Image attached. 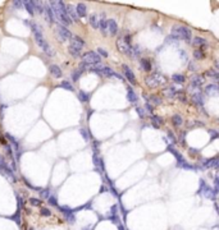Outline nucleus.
Returning <instances> with one entry per match:
<instances>
[{
  "mask_svg": "<svg viewBox=\"0 0 219 230\" xmlns=\"http://www.w3.org/2000/svg\"><path fill=\"white\" fill-rule=\"evenodd\" d=\"M31 28H32L33 35H35V41H36V44L41 47V50L44 51L46 55L54 56V55H55V51L53 50V47H51V46L45 41L44 35H42L41 27H40L39 25H36V23H32V25H31Z\"/></svg>",
  "mask_w": 219,
  "mask_h": 230,
  "instance_id": "1",
  "label": "nucleus"
},
{
  "mask_svg": "<svg viewBox=\"0 0 219 230\" xmlns=\"http://www.w3.org/2000/svg\"><path fill=\"white\" fill-rule=\"evenodd\" d=\"M172 36L176 37L177 40H183L186 42H191L192 40V32L186 26H173Z\"/></svg>",
  "mask_w": 219,
  "mask_h": 230,
  "instance_id": "2",
  "label": "nucleus"
},
{
  "mask_svg": "<svg viewBox=\"0 0 219 230\" xmlns=\"http://www.w3.org/2000/svg\"><path fill=\"white\" fill-rule=\"evenodd\" d=\"M165 82H166V78H165L163 74H160V73L150 74V75H147L146 78H145V83L149 86V87H151V88L159 87V86L164 84Z\"/></svg>",
  "mask_w": 219,
  "mask_h": 230,
  "instance_id": "3",
  "label": "nucleus"
},
{
  "mask_svg": "<svg viewBox=\"0 0 219 230\" xmlns=\"http://www.w3.org/2000/svg\"><path fill=\"white\" fill-rule=\"evenodd\" d=\"M82 56V61L86 63L88 65H95V64H100L101 63V58L98 55V52L95 51H87L85 54L81 55Z\"/></svg>",
  "mask_w": 219,
  "mask_h": 230,
  "instance_id": "4",
  "label": "nucleus"
},
{
  "mask_svg": "<svg viewBox=\"0 0 219 230\" xmlns=\"http://www.w3.org/2000/svg\"><path fill=\"white\" fill-rule=\"evenodd\" d=\"M130 36H124V37H121L119 40L117 41V47L119 49V51L121 52H123V54H126V55H128L130 56V54H131V44H130Z\"/></svg>",
  "mask_w": 219,
  "mask_h": 230,
  "instance_id": "5",
  "label": "nucleus"
},
{
  "mask_svg": "<svg viewBox=\"0 0 219 230\" xmlns=\"http://www.w3.org/2000/svg\"><path fill=\"white\" fill-rule=\"evenodd\" d=\"M56 36H58L59 41L64 42L67 40H69V38L72 37L73 35H72V32H70L67 27L62 26V25H58V27H56Z\"/></svg>",
  "mask_w": 219,
  "mask_h": 230,
  "instance_id": "6",
  "label": "nucleus"
},
{
  "mask_svg": "<svg viewBox=\"0 0 219 230\" xmlns=\"http://www.w3.org/2000/svg\"><path fill=\"white\" fill-rule=\"evenodd\" d=\"M122 68H123V73H124L126 79H127L131 84H136L137 81H136V75H135V73H133V70H132L127 64H124V65L122 66Z\"/></svg>",
  "mask_w": 219,
  "mask_h": 230,
  "instance_id": "7",
  "label": "nucleus"
},
{
  "mask_svg": "<svg viewBox=\"0 0 219 230\" xmlns=\"http://www.w3.org/2000/svg\"><path fill=\"white\" fill-rule=\"evenodd\" d=\"M99 28L101 30V33L104 36L108 35V19L105 13H101L99 16Z\"/></svg>",
  "mask_w": 219,
  "mask_h": 230,
  "instance_id": "8",
  "label": "nucleus"
},
{
  "mask_svg": "<svg viewBox=\"0 0 219 230\" xmlns=\"http://www.w3.org/2000/svg\"><path fill=\"white\" fill-rule=\"evenodd\" d=\"M204 82H205V78H204V75H201V74H194L191 78H190V84L194 86V87H197V88L201 87L204 84Z\"/></svg>",
  "mask_w": 219,
  "mask_h": 230,
  "instance_id": "9",
  "label": "nucleus"
},
{
  "mask_svg": "<svg viewBox=\"0 0 219 230\" xmlns=\"http://www.w3.org/2000/svg\"><path fill=\"white\" fill-rule=\"evenodd\" d=\"M65 12H67V14H68L69 19L72 21V23H73V22H80V18H78V16H77V13H76V9H74L73 5H70V4H67V5H65Z\"/></svg>",
  "mask_w": 219,
  "mask_h": 230,
  "instance_id": "10",
  "label": "nucleus"
},
{
  "mask_svg": "<svg viewBox=\"0 0 219 230\" xmlns=\"http://www.w3.org/2000/svg\"><path fill=\"white\" fill-rule=\"evenodd\" d=\"M74 9H76V13H77L78 18H83V17L87 16V7H86V4L78 3L77 5L74 7Z\"/></svg>",
  "mask_w": 219,
  "mask_h": 230,
  "instance_id": "11",
  "label": "nucleus"
},
{
  "mask_svg": "<svg viewBox=\"0 0 219 230\" xmlns=\"http://www.w3.org/2000/svg\"><path fill=\"white\" fill-rule=\"evenodd\" d=\"M118 32V25L114 19H108V33L112 36H116Z\"/></svg>",
  "mask_w": 219,
  "mask_h": 230,
  "instance_id": "12",
  "label": "nucleus"
},
{
  "mask_svg": "<svg viewBox=\"0 0 219 230\" xmlns=\"http://www.w3.org/2000/svg\"><path fill=\"white\" fill-rule=\"evenodd\" d=\"M49 72H50V74L53 75L54 78H60V77L63 75V72H62L60 66L56 65V64H51L49 66Z\"/></svg>",
  "mask_w": 219,
  "mask_h": 230,
  "instance_id": "13",
  "label": "nucleus"
},
{
  "mask_svg": "<svg viewBox=\"0 0 219 230\" xmlns=\"http://www.w3.org/2000/svg\"><path fill=\"white\" fill-rule=\"evenodd\" d=\"M92 161H94V165H95V170L99 171V172H101L104 170V164H103V160L98 156V153H95V155H94Z\"/></svg>",
  "mask_w": 219,
  "mask_h": 230,
  "instance_id": "14",
  "label": "nucleus"
},
{
  "mask_svg": "<svg viewBox=\"0 0 219 230\" xmlns=\"http://www.w3.org/2000/svg\"><path fill=\"white\" fill-rule=\"evenodd\" d=\"M127 100L131 104H137V101H139V97H137L132 87H127Z\"/></svg>",
  "mask_w": 219,
  "mask_h": 230,
  "instance_id": "15",
  "label": "nucleus"
},
{
  "mask_svg": "<svg viewBox=\"0 0 219 230\" xmlns=\"http://www.w3.org/2000/svg\"><path fill=\"white\" fill-rule=\"evenodd\" d=\"M218 165H219V162H218V159H217V157H214V159L205 160V161L202 162V166H204V167H208V169H212V167L217 169Z\"/></svg>",
  "mask_w": 219,
  "mask_h": 230,
  "instance_id": "16",
  "label": "nucleus"
},
{
  "mask_svg": "<svg viewBox=\"0 0 219 230\" xmlns=\"http://www.w3.org/2000/svg\"><path fill=\"white\" fill-rule=\"evenodd\" d=\"M70 38H72V40H70V41H72L70 44L74 45V46H77V47H80V49H82V47L85 46V44H86L83 38H82V37H80V36H77V35H76V36H72Z\"/></svg>",
  "mask_w": 219,
  "mask_h": 230,
  "instance_id": "17",
  "label": "nucleus"
},
{
  "mask_svg": "<svg viewBox=\"0 0 219 230\" xmlns=\"http://www.w3.org/2000/svg\"><path fill=\"white\" fill-rule=\"evenodd\" d=\"M205 93L208 96H215L218 93V87H217V83H210L205 87Z\"/></svg>",
  "mask_w": 219,
  "mask_h": 230,
  "instance_id": "18",
  "label": "nucleus"
},
{
  "mask_svg": "<svg viewBox=\"0 0 219 230\" xmlns=\"http://www.w3.org/2000/svg\"><path fill=\"white\" fill-rule=\"evenodd\" d=\"M192 44L195 46H197L199 49L200 47H204V46H208V41H206V38H204V37H199L196 36L194 38V41H192Z\"/></svg>",
  "mask_w": 219,
  "mask_h": 230,
  "instance_id": "19",
  "label": "nucleus"
},
{
  "mask_svg": "<svg viewBox=\"0 0 219 230\" xmlns=\"http://www.w3.org/2000/svg\"><path fill=\"white\" fill-rule=\"evenodd\" d=\"M44 13H45V16L47 18V22H49V23H54L55 22V17H54V14H53V12H51V9H50L49 5L44 7Z\"/></svg>",
  "mask_w": 219,
  "mask_h": 230,
  "instance_id": "20",
  "label": "nucleus"
},
{
  "mask_svg": "<svg viewBox=\"0 0 219 230\" xmlns=\"http://www.w3.org/2000/svg\"><path fill=\"white\" fill-rule=\"evenodd\" d=\"M151 124H153L154 128H160V125H163L164 122H163V118L161 116H158V115H153L151 116Z\"/></svg>",
  "mask_w": 219,
  "mask_h": 230,
  "instance_id": "21",
  "label": "nucleus"
},
{
  "mask_svg": "<svg viewBox=\"0 0 219 230\" xmlns=\"http://www.w3.org/2000/svg\"><path fill=\"white\" fill-rule=\"evenodd\" d=\"M88 22H90V25H91V27L94 28V30H99V16L98 14H91L88 18Z\"/></svg>",
  "mask_w": 219,
  "mask_h": 230,
  "instance_id": "22",
  "label": "nucleus"
},
{
  "mask_svg": "<svg viewBox=\"0 0 219 230\" xmlns=\"http://www.w3.org/2000/svg\"><path fill=\"white\" fill-rule=\"evenodd\" d=\"M81 50H82V49H80V47L74 46V45H72V44H70L69 47H68V52H69V54L72 55L73 58H78V56L82 55V54H81Z\"/></svg>",
  "mask_w": 219,
  "mask_h": 230,
  "instance_id": "23",
  "label": "nucleus"
},
{
  "mask_svg": "<svg viewBox=\"0 0 219 230\" xmlns=\"http://www.w3.org/2000/svg\"><path fill=\"white\" fill-rule=\"evenodd\" d=\"M191 100H192V102H194L195 105H196V106L202 108V105H204V100H202V96H201V93L192 95V96H191Z\"/></svg>",
  "mask_w": 219,
  "mask_h": 230,
  "instance_id": "24",
  "label": "nucleus"
},
{
  "mask_svg": "<svg viewBox=\"0 0 219 230\" xmlns=\"http://www.w3.org/2000/svg\"><path fill=\"white\" fill-rule=\"evenodd\" d=\"M113 73H114V70L110 68V66H104V65L100 66V75H104V77H112Z\"/></svg>",
  "mask_w": 219,
  "mask_h": 230,
  "instance_id": "25",
  "label": "nucleus"
},
{
  "mask_svg": "<svg viewBox=\"0 0 219 230\" xmlns=\"http://www.w3.org/2000/svg\"><path fill=\"white\" fill-rule=\"evenodd\" d=\"M7 138H8L9 141H10V143L13 145V147L16 148V151L18 152V157H20V155H21V147H20V143H18V141H17L14 137H12L10 134H7Z\"/></svg>",
  "mask_w": 219,
  "mask_h": 230,
  "instance_id": "26",
  "label": "nucleus"
},
{
  "mask_svg": "<svg viewBox=\"0 0 219 230\" xmlns=\"http://www.w3.org/2000/svg\"><path fill=\"white\" fill-rule=\"evenodd\" d=\"M140 66H141V69L145 70V72H150L151 68H153L149 59H141V60H140Z\"/></svg>",
  "mask_w": 219,
  "mask_h": 230,
  "instance_id": "27",
  "label": "nucleus"
},
{
  "mask_svg": "<svg viewBox=\"0 0 219 230\" xmlns=\"http://www.w3.org/2000/svg\"><path fill=\"white\" fill-rule=\"evenodd\" d=\"M172 81L174 83H178V84H182L186 82V77H184L183 74H179V73H176L172 75Z\"/></svg>",
  "mask_w": 219,
  "mask_h": 230,
  "instance_id": "28",
  "label": "nucleus"
},
{
  "mask_svg": "<svg viewBox=\"0 0 219 230\" xmlns=\"http://www.w3.org/2000/svg\"><path fill=\"white\" fill-rule=\"evenodd\" d=\"M146 102H149L150 105H154V106H156V105L161 104V99L158 97V96H155V95H151V96H147V101Z\"/></svg>",
  "mask_w": 219,
  "mask_h": 230,
  "instance_id": "29",
  "label": "nucleus"
},
{
  "mask_svg": "<svg viewBox=\"0 0 219 230\" xmlns=\"http://www.w3.org/2000/svg\"><path fill=\"white\" fill-rule=\"evenodd\" d=\"M22 5H25V9L28 12L30 16H33L35 14V9H33V4L30 0H26V1H22Z\"/></svg>",
  "mask_w": 219,
  "mask_h": 230,
  "instance_id": "30",
  "label": "nucleus"
},
{
  "mask_svg": "<svg viewBox=\"0 0 219 230\" xmlns=\"http://www.w3.org/2000/svg\"><path fill=\"white\" fill-rule=\"evenodd\" d=\"M170 120H172V123H173L174 127H181V125L183 124V119H182V116H181L179 114H174Z\"/></svg>",
  "mask_w": 219,
  "mask_h": 230,
  "instance_id": "31",
  "label": "nucleus"
},
{
  "mask_svg": "<svg viewBox=\"0 0 219 230\" xmlns=\"http://www.w3.org/2000/svg\"><path fill=\"white\" fill-rule=\"evenodd\" d=\"M176 88L174 87H168V88H165L164 91H163V93H164V96L165 97H168V99H173L174 96H176Z\"/></svg>",
  "mask_w": 219,
  "mask_h": 230,
  "instance_id": "32",
  "label": "nucleus"
},
{
  "mask_svg": "<svg viewBox=\"0 0 219 230\" xmlns=\"http://www.w3.org/2000/svg\"><path fill=\"white\" fill-rule=\"evenodd\" d=\"M166 136H168V140H166V145H168V142L170 143V146L177 145V138H176V136L172 133V131H168V133H166Z\"/></svg>",
  "mask_w": 219,
  "mask_h": 230,
  "instance_id": "33",
  "label": "nucleus"
},
{
  "mask_svg": "<svg viewBox=\"0 0 219 230\" xmlns=\"http://www.w3.org/2000/svg\"><path fill=\"white\" fill-rule=\"evenodd\" d=\"M78 99H80L81 102H88L90 96H88V93L86 92V91H80L78 92Z\"/></svg>",
  "mask_w": 219,
  "mask_h": 230,
  "instance_id": "34",
  "label": "nucleus"
},
{
  "mask_svg": "<svg viewBox=\"0 0 219 230\" xmlns=\"http://www.w3.org/2000/svg\"><path fill=\"white\" fill-rule=\"evenodd\" d=\"M33 4V9H35V12L37 13H44V4L41 1H32Z\"/></svg>",
  "mask_w": 219,
  "mask_h": 230,
  "instance_id": "35",
  "label": "nucleus"
},
{
  "mask_svg": "<svg viewBox=\"0 0 219 230\" xmlns=\"http://www.w3.org/2000/svg\"><path fill=\"white\" fill-rule=\"evenodd\" d=\"M60 87L62 88H64L67 91H74L73 88V84L69 82V81H62V83H60Z\"/></svg>",
  "mask_w": 219,
  "mask_h": 230,
  "instance_id": "36",
  "label": "nucleus"
},
{
  "mask_svg": "<svg viewBox=\"0 0 219 230\" xmlns=\"http://www.w3.org/2000/svg\"><path fill=\"white\" fill-rule=\"evenodd\" d=\"M194 58L196 60H202L205 58V52L201 51V50H195L194 51Z\"/></svg>",
  "mask_w": 219,
  "mask_h": 230,
  "instance_id": "37",
  "label": "nucleus"
},
{
  "mask_svg": "<svg viewBox=\"0 0 219 230\" xmlns=\"http://www.w3.org/2000/svg\"><path fill=\"white\" fill-rule=\"evenodd\" d=\"M208 77H212L214 79V82H217V78H218V70L217 69H210V70H206L205 73Z\"/></svg>",
  "mask_w": 219,
  "mask_h": 230,
  "instance_id": "38",
  "label": "nucleus"
},
{
  "mask_svg": "<svg viewBox=\"0 0 219 230\" xmlns=\"http://www.w3.org/2000/svg\"><path fill=\"white\" fill-rule=\"evenodd\" d=\"M81 74H82V72H81L80 69H76V70L73 72V73H72V81H73V82H77V81L80 79Z\"/></svg>",
  "mask_w": 219,
  "mask_h": 230,
  "instance_id": "39",
  "label": "nucleus"
},
{
  "mask_svg": "<svg viewBox=\"0 0 219 230\" xmlns=\"http://www.w3.org/2000/svg\"><path fill=\"white\" fill-rule=\"evenodd\" d=\"M98 55L100 58H108L109 56V52L105 50V49H103V47H99L98 49Z\"/></svg>",
  "mask_w": 219,
  "mask_h": 230,
  "instance_id": "40",
  "label": "nucleus"
},
{
  "mask_svg": "<svg viewBox=\"0 0 219 230\" xmlns=\"http://www.w3.org/2000/svg\"><path fill=\"white\" fill-rule=\"evenodd\" d=\"M187 91H188V93H191V96L192 95H196V93H200V88H197V87H194V86H191L190 84L188 86V88H187Z\"/></svg>",
  "mask_w": 219,
  "mask_h": 230,
  "instance_id": "41",
  "label": "nucleus"
},
{
  "mask_svg": "<svg viewBox=\"0 0 219 230\" xmlns=\"http://www.w3.org/2000/svg\"><path fill=\"white\" fill-rule=\"evenodd\" d=\"M80 133H81V136L83 137V140H86V141H88L90 140V133H88V131L87 129H85V128H82L80 131Z\"/></svg>",
  "mask_w": 219,
  "mask_h": 230,
  "instance_id": "42",
  "label": "nucleus"
},
{
  "mask_svg": "<svg viewBox=\"0 0 219 230\" xmlns=\"http://www.w3.org/2000/svg\"><path fill=\"white\" fill-rule=\"evenodd\" d=\"M136 113H137V115H139V116L142 119V118H145V110L142 109V108H136Z\"/></svg>",
  "mask_w": 219,
  "mask_h": 230,
  "instance_id": "43",
  "label": "nucleus"
},
{
  "mask_svg": "<svg viewBox=\"0 0 219 230\" xmlns=\"http://www.w3.org/2000/svg\"><path fill=\"white\" fill-rule=\"evenodd\" d=\"M145 110H146V113L153 114V113H154V106H153V105H150L149 102H146V105H145Z\"/></svg>",
  "mask_w": 219,
  "mask_h": 230,
  "instance_id": "44",
  "label": "nucleus"
},
{
  "mask_svg": "<svg viewBox=\"0 0 219 230\" xmlns=\"http://www.w3.org/2000/svg\"><path fill=\"white\" fill-rule=\"evenodd\" d=\"M7 167V162H5V159H4V156L0 155V170L5 169Z\"/></svg>",
  "mask_w": 219,
  "mask_h": 230,
  "instance_id": "45",
  "label": "nucleus"
},
{
  "mask_svg": "<svg viewBox=\"0 0 219 230\" xmlns=\"http://www.w3.org/2000/svg\"><path fill=\"white\" fill-rule=\"evenodd\" d=\"M209 133H210V136H212V140H215V138L219 137V133L217 131H214V129H212V131H209Z\"/></svg>",
  "mask_w": 219,
  "mask_h": 230,
  "instance_id": "46",
  "label": "nucleus"
},
{
  "mask_svg": "<svg viewBox=\"0 0 219 230\" xmlns=\"http://www.w3.org/2000/svg\"><path fill=\"white\" fill-rule=\"evenodd\" d=\"M12 5L16 8V9H21V7H22V1H13V3H12Z\"/></svg>",
  "mask_w": 219,
  "mask_h": 230,
  "instance_id": "47",
  "label": "nucleus"
},
{
  "mask_svg": "<svg viewBox=\"0 0 219 230\" xmlns=\"http://www.w3.org/2000/svg\"><path fill=\"white\" fill-rule=\"evenodd\" d=\"M30 202H31V205H33V206H39V205H40V201H39V199H35V198H31Z\"/></svg>",
  "mask_w": 219,
  "mask_h": 230,
  "instance_id": "48",
  "label": "nucleus"
},
{
  "mask_svg": "<svg viewBox=\"0 0 219 230\" xmlns=\"http://www.w3.org/2000/svg\"><path fill=\"white\" fill-rule=\"evenodd\" d=\"M0 143H2L3 146H7L8 145V141L5 140V138H4L3 136H0Z\"/></svg>",
  "mask_w": 219,
  "mask_h": 230,
  "instance_id": "49",
  "label": "nucleus"
},
{
  "mask_svg": "<svg viewBox=\"0 0 219 230\" xmlns=\"http://www.w3.org/2000/svg\"><path fill=\"white\" fill-rule=\"evenodd\" d=\"M49 202H50V205H56V198H54V197L49 198Z\"/></svg>",
  "mask_w": 219,
  "mask_h": 230,
  "instance_id": "50",
  "label": "nucleus"
},
{
  "mask_svg": "<svg viewBox=\"0 0 219 230\" xmlns=\"http://www.w3.org/2000/svg\"><path fill=\"white\" fill-rule=\"evenodd\" d=\"M47 193H49L47 190H42V192H41V196H42V197H47V196H49Z\"/></svg>",
  "mask_w": 219,
  "mask_h": 230,
  "instance_id": "51",
  "label": "nucleus"
},
{
  "mask_svg": "<svg viewBox=\"0 0 219 230\" xmlns=\"http://www.w3.org/2000/svg\"><path fill=\"white\" fill-rule=\"evenodd\" d=\"M42 215H50V214H49V211L47 210H42Z\"/></svg>",
  "mask_w": 219,
  "mask_h": 230,
  "instance_id": "52",
  "label": "nucleus"
}]
</instances>
